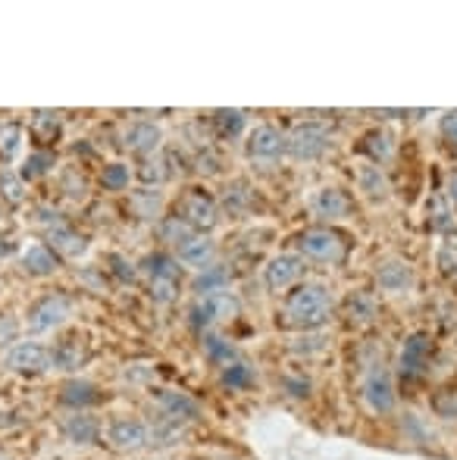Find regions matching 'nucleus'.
<instances>
[{"mask_svg": "<svg viewBox=\"0 0 457 460\" xmlns=\"http://www.w3.org/2000/svg\"><path fill=\"white\" fill-rule=\"evenodd\" d=\"M147 291L157 304H172L179 297V282H170V279H154L147 282Z\"/></svg>", "mask_w": 457, "mask_h": 460, "instance_id": "nucleus-42", "label": "nucleus"}, {"mask_svg": "<svg viewBox=\"0 0 457 460\" xmlns=\"http://www.w3.org/2000/svg\"><path fill=\"white\" fill-rule=\"evenodd\" d=\"M138 179L145 185H163L166 179H170V170H166V160L163 157H157V154H154V157H147V160H141V166H138Z\"/></svg>", "mask_w": 457, "mask_h": 460, "instance_id": "nucleus-38", "label": "nucleus"}, {"mask_svg": "<svg viewBox=\"0 0 457 460\" xmlns=\"http://www.w3.org/2000/svg\"><path fill=\"white\" fill-rule=\"evenodd\" d=\"M220 379H223V385L232 388V392H248V388L257 382V369L250 367L248 360L238 358L235 364H229V367L220 369Z\"/></svg>", "mask_w": 457, "mask_h": 460, "instance_id": "nucleus-31", "label": "nucleus"}, {"mask_svg": "<svg viewBox=\"0 0 457 460\" xmlns=\"http://www.w3.org/2000/svg\"><path fill=\"white\" fill-rule=\"evenodd\" d=\"M426 226L429 232H439V235H452L457 232V219H454V210L445 198H429L426 200Z\"/></svg>", "mask_w": 457, "mask_h": 460, "instance_id": "nucleus-28", "label": "nucleus"}, {"mask_svg": "<svg viewBox=\"0 0 457 460\" xmlns=\"http://www.w3.org/2000/svg\"><path fill=\"white\" fill-rule=\"evenodd\" d=\"M110 263H116V273H119L122 279H135V270H132V263H126V261H122V257L119 254H113L110 257Z\"/></svg>", "mask_w": 457, "mask_h": 460, "instance_id": "nucleus-48", "label": "nucleus"}, {"mask_svg": "<svg viewBox=\"0 0 457 460\" xmlns=\"http://www.w3.org/2000/svg\"><path fill=\"white\" fill-rule=\"evenodd\" d=\"M63 436H66L69 445H82V448H88V445H98L101 436H104V429H101V420L92 417L88 411H73V417L63 420Z\"/></svg>", "mask_w": 457, "mask_h": 460, "instance_id": "nucleus-19", "label": "nucleus"}, {"mask_svg": "<svg viewBox=\"0 0 457 460\" xmlns=\"http://www.w3.org/2000/svg\"><path fill=\"white\" fill-rule=\"evenodd\" d=\"M54 367L50 360V348L41 341H13L6 348V369L19 376H44Z\"/></svg>", "mask_w": 457, "mask_h": 460, "instance_id": "nucleus-9", "label": "nucleus"}, {"mask_svg": "<svg viewBox=\"0 0 457 460\" xmlns=\"http://www.w3.org/2000/svg\"><path fill=\"white\" fill-rule=\"evenodd\" d=\"M294 248L304 261H313V263H336L345 261L347 254V242L342 232L330 229V226H313V229H304L298 238H294Z\"/></svg>", "mask_w": 457, "mask_h": 460, "instance_id": "nucleus-2", "label": "nucleus"}, {"mask_svg": "<svg viewBox=\"0 0 457 460\" xmlns=\"http://www.w3.org/2000/svg\"><path fill=\"white\" fill-rule=\"evenodd\" d=\"M229 285V273L223 267H214L207 273H198L195 279V291L198 295H210V291H226Z\"/></svg>", "mask_w": 457, "mask_h": 460, "instance_id": "nucleus-39", "label": "nucleus"}, {"mask_svg": "<svg viewBox=\"0 0 457 460\" xmlns=\"http://www.w3.org/2000/svg\"><path fill=\"white\" fill-rule=\"evenodd\" d=\"M132 207L141 219H157L160 217V207H163V198H160L157 188H145V191H135L132 194Z\"/></svg>", "mask_w": 457, "mask_h": 460, "instance_id": "nucleus-36", "label": "nucleus"}, {"mask_svg": "<svg viewBox=\"0 0 457 460\" xmlns=\"http://www.w3.org/2000/svg\"><path fill=\"white\" fill-rule=\"evenodd\" d=\"M60 128H63V119H60V113H57V110H35V113H31V119H29L31 138L41 141V145H50V141L60 135Z\"/></svg>", "mask_w": 457, "mask_h": 460, "instance_id": "nucleus-29", "label": "nucleus"}, {"mask_svg": "<svg viewBox=\"0 0 457 460\" xmlns=\"http://www.w3.org/2000/svg\"><path fill=\"white\" fill-rule=\"evenodd\" d=\"M157 235H160V242L172 244V248H182V244L189 242L191 235H198V232L191 229V226L185 223V219H179L176 213H172V217H160Z\"/></svg>", "mask_w": 457, "mask_h": 460, "instance_id": "nucleus-32", "label": "nucleus"}, {"mask_svg": "<svg viewBox=\"0 0 457 460\" xmlns=\"http://www.w3.org/2000/svg\"><path fill=\"white\" fill-rule=\"evenodd\" d=\"M25 145V128L19 122H0V160L13 164L22 154Z\"/></svg>", "mask_w": 457, "mask_h": 460, "instance_id": "nucleus-33", "label": "nucleus"}, {"mask_svg": "<svg viewBox=\"0 0 457 460\" xmlns=\"http://www.w3.org/2000/svg\"><path fill=\"white\" fill-rule=\"evenodd\" d=\"M395 135L389 132V128H373V132H366L364 138H360V151L370 157V164L376 166H385L391 157H395Z\"/></svg>", "mask_w": 457, "mask_h": 460, "instance_id": "nucleus-23", "label": "nucleus"}, {"mask_svg": "<svg viewBox=\"0 0 457 460\" xmlns=\"http://www.w3.org/2000/svg\"><path fill=\"white\" fill-rule=\"evenodd\" d=\"M332 147V132L320 119H301L286 135V154L292 160H320Z\"/></svg>", "mask_w": 457, "mask_h": 460, "instance_id": "nucleus-3", "label": "nucleus"}, {"mask_svg": "<svg viewBox=\"0 0 457 460\" xmlns=\"http://www.w3.org/2000/svg\"><path fill=\"white\" fill-rule=\"evenodd\" d=\"M223 207H226L232 219H242L250 217L260 204H257V191L248 182H232L226 188V194H223Z\"/></svg>", "mask_w": 457, "mask_h": 460, "instance_id": "nucleus-24", "label": "nucleus"}, {"mask_svg": "<svg viewBox=\"0 0 457 460\" xmlns=\"http://www.w3.org/2000/svg\"><path fill=\"white\" fill-rule=\"evenodd\" d=\"M417 285V273L408 261L401 257H389L376 267V288L382 295H408Z\"/></svg>", "mask_w": 457, "mask_h": 460, "instance_id": "nucleus-16", "label": "nucleus"}, {"mask_svg": "<svg viewBox=\"0 0 457 460\" xmlns=\"http://www.w3.org/2000/svg\"><path fill=\"white\" fill-rule=\"evenodd\" d=\"M73 310H75L73 297L60 295V291L44 295V297H38L29 310H25V329H29L31 335L54 332V329H60L63 323L73 316Z\"/></svg>", "mask_w": 457, "mask_h": 460, "instance_id": "nucleus-5", "label": "nucleus"}, {"mask_svg": "<svg viewBox=\"0 0 457 460\" xmlns=\"http://www.w3.org/2000/svg\"><path fill=\"white\" fill-rule=\"evenodd\" d=\"M141 273L147 276V282H154V279L179 282V279H182V267H179L176 257L163 254V251H154V254H147L145 261H141Z\"/></svg>", "mask_w": 457, "mask_h": 460, "instance_id": "nucleus-27", "label": "nucleus"}, {"mask_svg": "<svg viewBox=\"0 0 457 460\" xmlns=\"http://www.w3.org/2000/svg\"><path fill=\"white\" fill-rule=\"evenodd\" d=\"M104 436H107V445H110L113 451L128 455V451H141V448L151 445V426L138 417H116L107 423Z\"/></svg>", "mask_w": 457, "mask_h": 460, "instance_id": "nucleus-10", "label": "nucleus"}, {"mask_svg": "<svg viewBox=\"0 0 457 460\" xmlns=\"http://www.w3.org/2000/svg\"><path fill=\"white\" fill-rule=\"evenodd\" d=\"M122 141H126V147L135 157L147 160V157H154V154H160V147H163V128L151 119H135L132 126L126 128Z\"/></svg>", "mask_w": 457, "mask_h": 460, "instance_id": "nucleus-17", "label": "nucleus"}, {"mask_svg": "<svg viewBox=\"0 0 457 460\" xmlns=\"http://www.w3.org/2000/svg\"><path fill=\"white\" fill-rule=\"evenodd\" d=\"M0 198H4L6 204H22L25 182L19 179V172H10V170L0 172Z\"/></svg>", "mask_w": 457, "mask_h": 460, "instance_id": "nucleus-40", "label": "nucleus"}, {"mask_svg": "<svg viewBox=\"0 0 457 460\" xmlns=\"http://www.w3.org/2000/svg\"><path fill=\"white\" fill-rule=\"evenodd\" d=\"M54 166H57V157H54V151H31L29 157L22 160V166H19V179L22 182H38V179H44L48 172H54Z\"/></svg>", "mask_w": 457, "mask_h": 460, "instance_id": "nucleus-30", "label": "nucleus"}, {"mask_svg": "<svg viewBox=\"0 0 457 460\" xmlns=\"http://www.w3.org/2000/svg\"><path fill=\"white\" fill-rule=\"evenodd\" d=\"M360 394H364V404L373 413H391L398 404L395 394V379H391V369L382 364V358L370 360L364 369V379H360Z\"/></svg>", "mask_w": 457, "mask_h": 460, "instance_id": "nucleus-4", "label": "nucleus"}, {"mask_svg": "<svg viewBox=\"0 0 457 460\" xmlns=\"http://www.w3.org/2000/svg\"><path fill=\"white\" fill-rule=\"evenodd\" d=\"M313 217L326 219V223H338V219H347L354 213V200L347 198V191L336 185H326V188H317L307 200Z\"/></svg>", "mask_w": 457, "mask_h": 460, "instance_id": "nucleus-15", "label": "nucleus"}, {"mask_svg": "<svg viewBox=\"0 0 457 460\" xmlns=\"http://www.w3.org/2000/svg\"><path fill=\"white\" fill-rule=\"evenodd\" d=\"M448 200H452V210H457V172L452 176V182H448Z\"/></svg>", "mask_w": 457, "mask_h": 460, "instance_id": "nucleus-49", "label": "nucleus"}, {"mask_svg": "<svg viewBox=\"0 0 457 460\" xmlns=\"http://www.w3.org/2000/svg\"><path fill=\"white\" fill-rule=\"evenodd\" d=\"M429 364H433V335L429 332L408 335V341L401 345V358H398L401 376L408 382L423 379V376L429 373Z\"/></svg>", "mask_w": 457, "mask_h": 460, "instance_id": "nucleus-12", "label": "nucleus"}, {"mask_svg": "<svg viewBox=\"0 0 457 460\" xmlns=\"http://www.w3.org/2000/svg\"><path fill=\"white\" fill-rule=\"evenodd\" d=\"M0 460H6V457H0Z\"/></svg>", "mask_w": 457, "mask_h": 460, "instance_id": "nucleus-50", "label": "nucleus"}, {"mask_svg": "<svg viewBox=\"0 0 457 460\" xmlns=\"http://www.w3.org/2000/svg\"><path fill=\"white\" fill-rule=\"evenodd\" d=\"M435 263H439V273L445 279H457V242H445L435 254Z\"/></svg>", "mask_w": 457, "mask_h": 460, "instance_id": "nucleus-41", "label": "nucleus"}, {"mask_svg": "<svg viewBox=\"0 0 457 460\" xmlns=\"http://www.w3.org/2000/svg\"><path fill=\"white\" fill-rule=\"evenodd\" d=\"M351 176H354V188L360 191V198H366L370 204H385V200L391 198V182L382 166L370 164V160H357Z\"/></svg>", "mask_w": 457, "mask_h": 460, "instance_id": "nucleus-14", "label": "nucleus"}, {"mask_svg": "<svg viewBox=\"0 0 457 460\" xmlns=\"http://www.w3.org/2000/svg\"><path fill=\"white\" fill-rule=\"evenodd\" d=\"M286 385L292 388L294 398H307V394H311V382H307L304 376H301V379H286Z\"/></svg>", "mask_w": 457, "mask_h": 460, "instance_id": "nucleus-47", "label": "nucleus"}, {"mask_svg": "<svg viewBox=\"0 0 457 460\" xmlns=\"http://www.w3.org/2000/svg\"><path fill=\"white\" fill-rule=\"evenodd\" d=\"M88 358H92V351H88V345L79 335H69V339L57 341V348H50V360L63 373H79L88 364Z\"/></svg>", "mask_w": 457, "mask_h": 460, "instance_id": "nucleus-20", "label": "nucleus"}, {"mask_svg": "<svg viewBox=\"0 0 457 460\" xmlns=\"http://www.w3.org/2000/svg\"><path fill=\"white\" fill-rule=\"evenodd\" d=\"M176 261L191 270H198V273H207V270L216 267V242L198 232V235H191L182 248H176Z\"/></svg>", "mask_w": 457, "mask_h": 460, "instance_id": "nucleus-18", "label": "nucleus"}, {"mask_svg": "<svg viewBox=\"0 0 457 460\" xmlns=\"http://www.w3.org/2000/svg\"><path fill=\"white\" fill-rule=\"evenodd\" d=\"M101 185L104 191H126L132 185V170L128 164H107L104 172H101Z\"/></svg>", "mask_w": 457, "mask_h": 460, "instance_id": "nucleus-37", "label": "nucleus"}, {"mask_svg": "<svg viewBox=\"0 0 457 460\" xmlns=\"http://www.w3.org/2000/svg\"><path fill=\"white\" fill-rule=\"evenodd\" d=\"M19 267H22L29 276H35V279H48V276L57 273V267H60V263H57V254L48 248V244L31 242V244H25L22 254H19Z\"/></svg>", "mask_w": 457, "mask_h": 460, "instance_id": "nucleus-22", "label": "nucleus"}, {"mask_svg": "<svg viewBox=\"0 0 457 460\" xmlns=\"http://www.w3.org/2000/svg\"><path fill=\"white\" fill-rule=\"evenodd\" d=\"M48 248L54 251V254L66 257V261H79V257L88 254V242L85 235H79V232L73 229V226L60 223L54 226V229H48Z\"/></svg>", "mask_w": 457, "mask_h": 460, "instance_id": "nucleus-21", "label": "nucleus"}, {"mask_svg": "<svg viewBox=\"0 0 457 460\" xmlns=\"http://www.w3.org/2000/svg\"><path fill=\"white\" fill-rule=\"evenodd\" d=\"M244 154H248L250 164L269 170V166H276L282 157H286V135H282L276 126H269V122H257V126L248 132Z\"/></svg>", "mask_w": 457, "mask_h": 460, "instance_id": "nucleus-7", "label": "nucleus"}, {"mask_svg": "<svg viewBox=\"0 0 457 460\" xmlns=\"http://www.w3.org/2000/svg\"><path fill=\"white\" fill-rule=\"evenodd\" d=\"M439 132H442V138L448 141V145L457 151V110H452V113H445L439 119Z\"/></svg>", "mask_w": 457, "mask_h": 460, "instance_id": "nucleus-44", "label": "nucleus"}, {"mask_svg": "<svg viewBox=\"0 0 457 460\" xmlns=\"http://www.w3.org/2000/svg\"><path fill=\"white\" fill-rule=\"evenodd\" d=\"M242 304L232 291H210V295H198L195 307H191V326L195 329H210L216 323H229L238 316Z\"/></svg>", "mask_w": 457, "mask_h": 460, "instance_id": "nucleus-8", "label": "nucleus"}, {"mask_svg": "<svg viewBox=\"0 0 457 460\" xmlns=\"http://www.w3.org/2000/svg\"><path fill=\"white\" fill-rule=\"evenodd\" d=\"M60 401L66 407H73V411H85V407L101 404V401H104V394L98 392V385H94V382L73 379V382H66V385H63Z\"/></svg>", "mask_w": 457, "mask_h": 460, "instance_id": "nucleus-26", "label": "nucleus"}, {"mask_svg": "<svg viewBox=\"0 0 457 460\" xmlns=\"http://www.w3.org/2000/svg\"><path fill=\"white\" fill-rule=\"evenodd\" d=\"M435 413L439 417H445V420H457V392H442V394H435Z\"/></svg>", "mask_w": 457, "mask_h": 460, "instance_id": "nucleus-43", "label": "nucleus"}, {"mask_svg": "<svg viewBox=\"0 0 457 460\" xmlns=\"http://www.w3.org/2000/svg\"><path fill=\"white\" fill-rule=\"evenodd\" d=\"M214 126L223 138H238V135H244V128H248V116H244L242 110H216Z\"/></svg>", "mask_w": 457, "mask_h": 460, "instance_id": "nucleus-35", "label": "nucleus"}, {"mask_svg": "<svg viewBox=\"0 0 457 460\" xmlns=\"http://www.w3.org/2000/svg\"><path fill=\"white\" fill-rule=\"evenodd\" d=\"M376 316H379V304L370 291H351L345 297V320L351 326H370Z\"/></svg>", "mask_w": 457, "mask_h": 460, "instance_id": "nucleus-25", "label": "nucleus"}, {"mask_svg": "<svg viewBox=\"0 0 457 460\" xmlns=\"http://www.w3.org/2000/svg\"><path fill=\"white\" fill-rule=\"evenodd\" d=\"M16 335H19V326L10 320V316H0V348L4 345H13L16 341Z\"/></svg>", "mask_w": 457, "mask_h": 460, "instance_id": "nucleus-45", "label": "nucleus"}, {"mask_svg": "<svg viewBox=\"0 0 457 460\" xmlns=\"http://www.w3.org/2000/svg\"><path fill=\"white\" fill-rule=\"evenodd\" d=\"M66 194L69 198H85V179L79 176V172H69V182H66Z\"/></svg>", "mask_w": 457, "mask_h": 460, "instance_id": "nucleus-46", "label": "nucleus"}, {"mask_svg": "<svg viewBox=\"0 0 457 460\" xmlns=\"http://www.w3.org/2000/svg\"><path fill=\"white\" fill-rule=\"evenodd\" d=\"M151 401H154V407H157L160 420H166V423L185 426V423H195V420L201 417L198 401L189 398L185 392H176V388H154Z\"/></svg>", "mask_w": 457, "mask_h": 460, "instance_id": "nucleus-11", "label": "nucleus"}, {"mask_svg": "<svg viewBox=\"0 0 457 460\" xmlns=\"http://www.w3.org/2000/svg\"><path fill=\"white\" fill-rule=\"evenodd\" d=\"M176 217L185 219L195 232L207 235V232L216 229V223H220V204H216V198H210L204 188H189V191L179 198Z\"/></svg>", "mask_w": 457, "mask_h": 460, "instance_id": "nucleus-6", "label": "nucleus"}, {"mask_svg": "<svg viewBox=\"0 0 457 460\" xmlns=\"http://www.w3.org/2000/svg\"><path fill=\"white\" fill-rule=\"evenodd\" d=\"M204 358L210 360L214 367H229V364H235L238 360V351L229 345L226 339H220V335H214V332H204Z\"/></svg>", "mask_w": 457, "mask_h": 460, "instance_id": "nucleus-34", "label": "nucleus"}, {"mask_svg": "<svg viewBox=\"0 0 457 460\" xmlns=\"http://www.w3.org/2000/svg\"><path fill=\"white\" fill-rule=\"evenodd\" d=\"M304 270L307 267L301 254H273L267 261V267H263V285L279 295V291L294 288L301 282V276H304Z\"/></svg>", "mask_w": 457, "mask_h": 460, "instance_id": "nucleus-13", "label": "nucleus"}, {"mask_svg": "<svg viewBox=\"0 0 457 460\" xmlns=\"http://www.w3.org/2000/svg\"><path fill=\"white\" fill-rule=\"evenodd\" d=\"M332 310H336V301L326 285H294V291H288L286 304H282V326L298 329V332H317L332 320Z\"/></svg>", "mask_w": 457, "mask_h": 460, "instance_id": "nucleus-1", "label": "nucleus"}]
</instances>
